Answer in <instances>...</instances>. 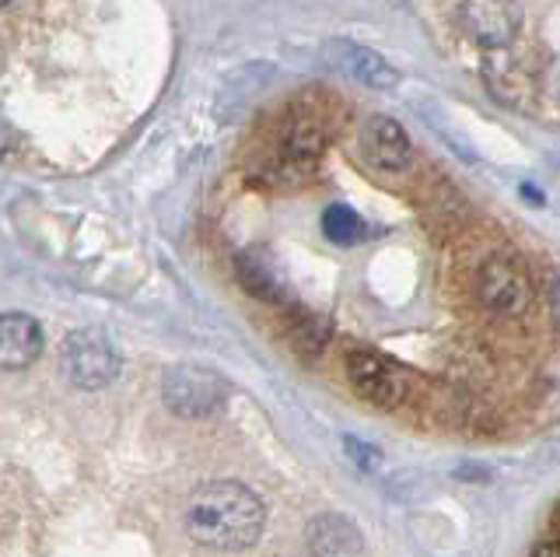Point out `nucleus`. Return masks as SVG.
<instances>
[{"label":"nucleus","mask_w":560,"mask_h":557,"mask_svg":"<svg viewBox=\"0 0 560 557\" xmlns=\"http://www.w3.org/2000/svg\"><path fill=\"white\" fill-rule=\"evenodd\" d=\"M267 512L253 487L235 480H214L192 491L186 504V533L210 550H245L253 547Z\"/></svg>","instance_id":"nucleus-1"},{"label":"nucleus","mask_w":560,"mask_h":557,"mask_svg":"<svg viewBox=\"0 0 560 557\" xmlns=\"http://www.w3.org/2000/svg\"><path fill=\"white\" fill-rule=\"evenodd\" d=\"M60 364L78 390H105L119 375V351L102 329H74L63 340Z\"/></svg>","instance_id":"nucleus-2"},{"label":"nucleus","mask_w":560,"mask_h":557,"mask_svg":"<svg viewBox=\"0 0 560 557\" xmlns=\"http://www.w3.org/2000/svg\"><path fill=\"white\" fill-rule=\"evenodd\" d=\"M224 379L200 364H179L162 379V399L175 417H210L224 404Z\"/></svg>","instance_id":"nucleus-3"},{"label":"nucleus","mask_w":560,"mask_h":557,"mask_svg":"<svg viewBox=\"0 0 560 557\" xmlns=\"http://www.w3.org/2000/svg\"><path fill=\"white\" fill-rule=\"evenodd\" d=\"M347 379L361 399H368V404H375L382 410H396L410 393V382L402 375L399 364L382 358L378 351H364V347L347 355Z\"/></svg>","instance_id":"nucleus-4"},{"label":"nucleus","mask_w":560,"mask_h":557,"mask_svg":"<svg viewBox=\"0 0 560 557\" xmlns=\"http://www.w3.org/2000/svg\"><path fill=\"white\" fill-rule=\"evenodd\" d=\"M480 302L498 316H522L533 305V285L525 270L508 256H490L477 277Z\"/></svg>","instance_id":"nucleus-5"},{"label":"nucleus","mask_w":560,"mask_h":557,"mask_svg":"<svg viewBox=\"0 0 560 557\" xmlns=\"http://www.w3.org/2000/svg\"><path fill=\"white\" fill-rule=\"evenodd\" d=\"M459 22L466 36L483 49L512 46L522 28L518 0H463Z\"/></svg>","instance_id":"nucleus-6"},{"label":"nucleus","mask_w":560,"mask_h":557,"mask_svg":"<svg viewBox=\"0 0 560 557\" xmlns=\"http://www.w3.org/2000/svg\"><path fill=\"white\" fill-rule=\"evenodd\" d=\"M483 81L490 95L512 109H529L536 102V74L529 71V63L512 54V46L504 49H487L483 60Z\"/></svg>","instance_id":"nucleus-7"},{"label":"nucleus","mask_w":560,"mask_h":557,"mask_svg":"<svg viewBox=\"0 0 560 557\" xmlns=\"http://www.w3.org/2000/svg\"><path fill=\"white\" fill-rule=\"evenodd\" d=\"M323 54H326L332 71L347 74L350 81L364 84V89L389 92V89H396V84H399L396 67L385 60L382 54H375V49H368V46H358V43H350V39H332V43H326Z\"/></svg>","instance_id":"nucleus-8"},{"label":"nucleus","mask_w":560,"mask_h":557,"mask_svg":"<svg viewBox=\"0 0 560 557\" xmlns=\"http://www.w3.org/2000/svg\"><path fill=\"white\" fill-rule=\"evenodd\" d=\"M358 144H361V154L368 159V165H375L378 172H402L413 162L410 137L393 116H382V113L368 116L361 124Z\"/></svg>","instance_id":"nucleus-9"},{"label":"nucleus","mask_w":560,"mask_h":557,"mask_svg":"<svg viewBox=\"0 0 560 557\" xmlns=\"http://www.w3.org/2000/svg\"><path fill=\"white\" fill-rule=\"evenodd\" d=\"M43 355V326L25 312H8L0 320V361L8 372H22Z\"/></svg>","instance_id":"nucleus-10"},{"label":"nucleus","mask_w":560,"mask_h":557,"mask_svg":"<svg viewBox=\"0 0 560 557\" xmlns=\"http://www.w3.org/2000/svg\"><path fill=\"white\" fill-rule=\"evenodd\" d=\"M312 557H364V536L347 515H319L308 526Z\"/></svg>","instance_id":"nucleus-11"},{"label":"nucleus","mask_w":560,"mask_h":557,"mask_svg":"<svg viewBox=\"0 0 560 557\" xmlns=\"http://www.w3.org/2000/svg\"><path fill=\"white\" fill-rule=\"evenodd\" d=\"M235 274L245 291H253L262 302H284L288 299V285L280 277L277 264L270 256H262L259 250H245L235 256Z\"/></svg>","instance_id":"nucleus-12"},{"label":"nucleus","mask_w":560,"mask_h":557,"mask_svg":"<svg viewBox=\"0 0 560 557\" xmlns=\"http://www.w3.org/2000/svg\"><path fill=\"white\" fill-rule=\"evenodd\" d=\"M326 151V127L315 116H294L288 127V141H284V159L291 169L308 172L319 154Z\"/></svg>","instance_id":"nucleus-13"},{"label":"nucleus","mask_w":560,"mask_h":557,"mask_svg":"<svg viewBox=\"0 0 560 557\" xmlns=\"http://www.w3.org/2000/svg\"><path fill=\"white\" fill-rule=\"evenodd\" d=\"M323 232L329 242H337V246H354V242L364 239V218L354 211V207L332 204L323 214Z\"/></svg>","instance_id":"nucleus-14"},{"label":"nucleus","mask_w":560,"mask_h":557,"mask_svg":"<svg viewBox=\"0 0 560 557\" xmlns=\"http://www.w3.org/2000/svg\"><path fill=\"white\" fill-rule=\"evenodd\" d=\"M291 334H294V344L302 347V351H319V347L326 344V326L315 316H308V312L294 320Z\"/></svg>","instance_id":"nucleus-15"},{"label":"nucleus","mask_w":560,"mask_h":557,"mask_svg":"<svg viewBox=\"0 0 560 557\" xmlns=\"http://www.w3.org/2000/svg\"><path fill=\"white\" fill-rule=\"evenodd\" d=\"M550 305H553V323L560 329V274H553V281H550Z\"/></svg>","instance_id":"nucleus-16"},{"label":"nucleus","mask_w":560,"mask_h":557,"mask_svg":"<svg viewBox=\"0 0 560 557\" xmlns=\"http://www.w3.org/2000/svg\"><path fill=\"white\" fill-rule=\"evenodd\" d=\"M533 557H560V544H542L533 550Z\"/></svg>","instance_id":"nucleus-17"},{"label":"nucleus","mask_w":560,"mask_h":557,"mask_svg":"<svg viewBox=\"0 0 560 557\" xmlns=\"http://www.w3.org/2000/svg\"><path fill=\"white\" fill-rule=\"evenodd\" d=\"M553 533H557V544H560V501H557V509H553Z\"/></svg>","instance_id":"nucleus-18"},{"label":"nucleus","mask_w":560,"mask_h":557,"mask_svg":"<svg viewBox=\"0 0 560 557\" xmlns=\"http://www.w3.org/2000/svg\"><path fill=\"white\" fill-rule=\"evenodd\" d=\"M4 4H8V0H4Z\"/></svg>","instance_id":"nucleus-19"}]
</instances>
